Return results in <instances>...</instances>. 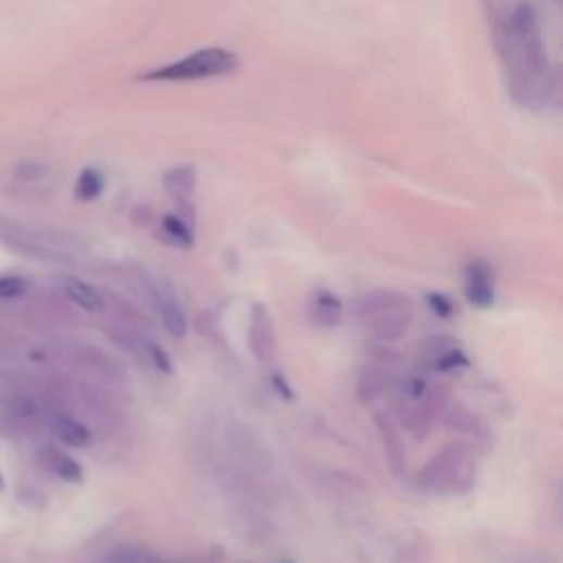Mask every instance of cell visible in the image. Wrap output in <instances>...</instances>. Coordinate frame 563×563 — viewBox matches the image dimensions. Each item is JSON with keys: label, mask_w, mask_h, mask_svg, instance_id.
I'll return each mask as SVG.
<instances>
[{"label": "cell", "mask_w": 563, "mask_h": 563, "mask_svg": "<svg viewBox=\"0 0 563 563\" xmlns=\"http://www.w3.org/2000/svg\"><path fill=\"white\" fill-rule=\"evenodd\" d=\"M377 425H379V431H381V438H384V445H386V455H388L392 468H395V472H401V468L408 462V458H405V447H403V440H401L395 423L388 416L377 414Z\"/></svg>", "instance_id": "10"}, {"label": "cell", "mask_w": 563, "mask_h": 563, "mask_svg": "<svg viewBox=\"0 0 563 563\" xmlns=\"http://www.w3.org/2000/svg\"><path fill=\"white\" fill-rule=\"evenodd\" d=\"M384 390V379L381 374L377 370L372 367H365L361 374H359V395L363 401H372L377 399V395Z\"/></svg>", "instance_id": "16"}, {"label": "cell", "mask_w": 563, "mask_h": 563, "mask_svg": "<svg viewBox=\"0 0 563 563\" xmlns=\"http://www.w3.org/2000/svg\"><path fill=\"white\" fill-rule=\"evenodd\" d=\"M148 350H150V359H152L154 367L159 372H163V374H172V359H170V354L163 348H159L157 343H150Z\"/></svg>", "instance_id": "20"}, {"label": "cell", "mask_w": 563, "mask_h": 563, "mask_svg": "<svg viewBox=\"0 0 563 563\" xmlns=\"http://www.w3.org/2000/svg\"><path fill=\"white\" fill-rule=\"evenodd\" d=\"M285 563H291V561H285Z\"/></svg>", "instance_id": "23"}, {"label": "cell", "mask_w": 563, "mask_h": 563, "mask_svg": "<svg viewBox=\"0 0 563 563\" xmlns=\"http://www.w3.org/2000/svg\"><path fill=\"white\" fill-rule=\"evenodd\" d=\"M53 434L68 447H75V449H82V447H88L92 442V434L86 425H82L79 421L75 418H68V416H60L53 421Z\"/></svg>", "instance_id": "12"}, {"label": "cell", "mask_w": 563, "mask_h": 563, "mask_svg": "<svg viewBox=\"0 0 563 563\" xmlns=\"http://www.w3.org/2000/svg\"><path fill=\"white\" fill-rule=\"evenodd\" d=\"M273 386H275V390L282 395V397H285V399H293V390L287 386V381H285V377H279V374H275V377H273Z\"/></svg>", "instance_id": "21"}, {"label": "cell", "mask_w": 563, "mask_h": 563, "mask_svg": "<svg viewBox=\"0 0 563 563\" xmlns=\"http://www.w3.org/2000/svg\"><path fill=\"white\" fill-rule=\"evenodd\" d=\"M238 68V55L223 47H205L165 66L152 68L139 79L143 82H199L210 77H223Z\"/></svg>", "instance_id": "3"}, {"label": "cell", "mask_w": 563, "mask_h": 563, "mask_svg": "<svg viewBox=\"0 0 563 563\" xmlns=\"http://www.w3.org/2000/svg\"><path fill=\"white\" fill-rule=\"evenodd\" d=\"M29 289L27 279L18 275H0V300L21 298Z\"/></svg>", "instance_id": "17"}, {"label": "cell", "mask_w": 563, "mask_h": 563, "mask_svg": "<svg viewBox=\"0 0 563 563\" xmlns=\"http://www.w3.org/2000/svg\"><path fill=\"white\" fill-rule=\"evenodd\" d=\"M64 293H66V298L73 304H77L79 309L90 311V313H96V311H100L104 306L102 296L96 289H92L90 285H86V282L75 279V277H66L64 279Z\"/></svg>", "instance_id": "11"}, {"label": "cell", "mask_w": 563, "mask_h": 563, "mask_svg": "<svg viewBox=\"0 0 563 563\" xmlns=\"http://www.w3.org/2000/svg\"><path fill=\"white\" fill-rule=\"evenodd\" d=\"M500 55L515 102L524 109L546 107L554 92V77L537 14L528 3L511 12L500 34Z\"/></svg>", "instance_id": "1"}, {"label": "cell", "mask_w": 563, "mask_h": 563, "mask_svg": "<svg viewBox=\"0 0 563 563\" xmlns=\"http://www.w3.org/2000/svg\"><path fill=\"white\" fill-rule=\"evenodd\" d=\"M163 185L167 195L185 210H190V199L197 187V170L195 165H176L165 172Z\"/></svg>", "instance_id": "8"}, {"label": "cell", "mask_w": 563, "mask_h": 563, "mask_svg": "<svg viewBox=\"0 0 563 563\" xmlns=\"http://www.w3.org/2000/svg\"><path fill=\"white\" fill-rule=\"evenodd\" d=\"M161 227H163V234L172 240V245L183 247V249H190L195 245V234H192L190 225H187L180 216H174V214L163 216Z\"/></svg>", "instance_id": "15"}, {"label": "cell", "mask_w": 563, "mask_h": 563, "mask_svg": "<svg viewBox=\"0 0 563 563\" xmlns=\"http://www.w3.org/2000/svg\"><path fill=\"white\" fill-rule=\"evenodd\" d=\"M363 326L381 341H399L412 322V302L399 291L379 289L372 291L359 304Z\"/></svg>", "instance_id": "2"}, {"label": "cell", "mask_w": 563, "mask_h": 563, "mask_svg": "<svg viewBox=\"0 0 563 563\" xmlns=\"http://www.w3.org/2000/svg\"><path fill=\"white\" fill-rule=\"evenodd\" d=\"M466 365H468V356H466L464 352H460V350H449V352L440 354V359H438V363H436V367H438L440 372L455 370V367H466Z\"/></svg>", "instance_id": "18"}, {"label": "cell", "mask_w": 563, "mask_h": 563, "mask_svg": "<svg viewBox=\"0 0 563 563\" xmlns=\"http://www.w3.org/2000/svg\"><path fill=\"white\" fill-rule=\"evenodd\" d=\"M476 466L464 447H447L421 472V485L436 493H464L472 489Z\"/></svg>", "instance_id": "4"}, {"label": "cell", "mask_w": 563, "mask_h": 563, "mask_svg": "<svg viewBox=\"0 0 563 563\" xmlns=\"http://www.w3.org/2000/svg\"><path fill=\"white\" fill-rule=\"evenodd\" d=\"M341 313H343V306H341V300L330 293V291H317L315 298H313V320L320 324V326H335L339 324L341 320Z\"/></svg>", "instance_id": "13"}, {"label": "cell", "mask_w": 563, "mask_h": 563, "mask_svg": "<svg viewBox=\"0 0 563 563\" xmlns=\"http://www.w3.org/2000/svg\"><path fill=\"white\" fill-rule=\"evenodd\" d=\"M249 346L258 361H271L277 352V337L273 328V320L262 304H253L251 309V328H249Z\"/></svg>", "instance_id": "7"}, {"label": "cell", "mask_w": 563, "mask_h": 563, "mask_svg": "<svg viewBox=\"0 0 563 563\" xmlns=\"http://www.w3.org/2000/svg\"><path fill=\"white\" fill-rule=\"evenodd\" d=\"M102 192H104V176H102V172L96 170V167L82 170V174L77 178V185H75L77 201L90 203V201L100 199Z\"/></svg>", "instance_id": "14"}, {"label": "cell", "mask_w": 563, "mask_h": 563, "mask_svg": "<svg viewBox=\"0 0 563 563\" xmlns=\"http://www.w3.org/2000/svg\"><path fill=\"white\" fill-rule=\"evenodd\" d=\"M45 464L51 468V472L64 480V483H71V485H77L82 483L84 474H82V466L75 458H71L68 453L55 449V447H47L45 451Z\"/></svg>", "instance_id": "9"}, {"label": "cell", "mask_w": 563, "mask_h": 563, "mask_svg": "<svg viewBox=\"0 0 563 563\" xmlns=\"http://www.w3.org/2000/svg\"><path fill=\"white\" fill-rule=\"evenodd\" d=\"M464 296L476 309H491L496 302L493 268L485 260L468 262L464 268Z\"/></svg>", "instance_id": "5"}, {"label": "cell", "mask_w": 563, "mask_h": 563, "mask_svg": "<svg viewBox=\"0 0 563 563\" xmlns=\"http://www.w3.org/2000/svg\"><path fill=\"white\" fill-rule=\"evenodd\" d=\"M3 487H5V480H3V476H0V491H3Z\"/></svg>", "instance_id": "22"}, {"label": "cell", "mask_w": 563, "mask_h": 563, "mask_svg": "<svg viewBox=\"0 0 563 563\" xmlns=\"http://www.w3.org/2000/svg\"><path fill=\"white\" fill-rule=\"evenodd\" d=\"M152 298H154V304H157V311L161 315V322H163L165 330L172 337H183L187 333V317H185V311H183L170 282L154 279L152 282Z\"/></svg>", "instance_id": "6"}, {"label": "cell", "mask_w": 563, "mask_h": 563, "mask_svg": "<svg viewBox=\"0 0 563 563\" xmlns=\"http://www.w3.org/2000/svg\"><path fill=\"white\" fill-rule=\"evenodd\" d=\"M427 304H429V309H431V313L436 315V317H449L451 313H453V304H451V300L447 298V296H442V293H429L427 296Z\"/></svg>", "instance_id": "19"}]
</instances>
